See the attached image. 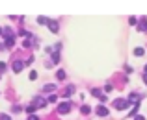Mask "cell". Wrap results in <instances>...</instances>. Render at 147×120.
I'll list each match as a JSON object with an SVG mask.
<instances>
[{
  "label": "cell",
  "instance_id": "14",
  "mask_svg": "<svg viewBox=\"0 0 147 120\" xmlns=\"http://www.w3.org/2000/svg\"><path fill=\"white\" fill-rule=\"evenodd\" d=\"M134 54H136V56H144V48H140V46H138V48L134 50Z\"/></svg>",
  "mask_w": 147,
  "mask_h": 120
},
{
  "label": "cell",
  "instance_id": "12",
  "mask_svg": "<svg viewBox=\"0 0 147 120\" xmlns=\"http://www.w3.org/2000/svg\"><path fill=\"white\" fill-rule=\"evenodd\" d=\"M56 76H58V80H63V78H65V72H63V70H58Z\"/></svg>",
  "mask_w": 147,
  "mask_h": 120
},
{
  "label": "cell",
  "instance_id": "9",
  "mask_svg": "<svg viewBox=\"0 0 147 120\" xmlns=\"http://www.w3.org/2000/svg\"><path fill=\"white\" fill-rule=\"evenodd\" d=\"M54 89H56V85H45V87H43V91L50 92V91H54Z\"/></svg>",
  "mask_w": 147,
  "mask_h": 120
},
{
  "label": "cell",
  "instance_id": "19",
  "mask_svg": "<svg viewBox=\"0 0 147 120\" xmlns=\"http://www.w3.org/2000/svg\"><path fill=\"white\" fill-rule=\"evenodd\" d=\"M6 70V63H0V72H4Z\"/></svg>",
  "mask_w": 147,
  "mask_h": 120
},
{
  "label": "cell",
  "instance_id": "17",
  "mask_svg": "<svg viewBox=\"0 0 147 120\" xmlns=\"http://www.w3.org/2000/svg\"><path fill=\"white\" fill-rule=\"evenodd\" d=\"M36 78H37V74H36V72L32 70V72H30V80H36Z\"/></svg>",
  "mask_w": 147,
  "mask_h": 120
},
{
  "label": "cell",
  "instance_id": "16",
  "mask_svg": "<svg viewBox=\"0 0 147 120\" xmlns=\"http://www.w3.org/2000/svg\"><path fill=\"white\" fill-rule=\"evenodd\" d=\"M52 61L58 63V61H60V54H52Z\"/></svg>",
  "mask_w": 147,
  "mask_h": 120
},
{
  "label": "cell",
  "instance_id": "10",
  "mask_svg": "<svg viewBox=\"0 0 147 120\" xmlns=\"http://www.w3.org/2000/svg\"><path fill=\"white\" fill-rule=\"evenodd\" d=\"M138 100H140V96H138V94H132V96H129V103H130V102H138Z\"/></svg>",
  "mask_w": 147,
  "mask_h": 120
},
{
  "label": "cell",
  "instance_id": "4",
  "mask_svg": "<svg viewBox=\"0 0 147 120\" xmlns=\"http://www.w3.org/2000/svg\"><path fill=\"white\" fill-rule=\"evenodd\" d=\"M22 67H24V63H22V61H15V63H13V72H21Z\"/></svg>",
  "mask_w": 147,
  "mask_h": 120
},
{
  "label": "cell",
  "instance_id": "1",
  "mask_svg": "<svg viewBox=\"0 0 147 120\" xmlns=\"http://www.w3.org/2000/svg\"><path fill=\"white\" fill-rule=\"evenodd\" d=\"M114 105H115V109H117V111L127 109V107H129V100H115Z\"/></svg>",
  "mask_w": 147,
  "mask_h": 120
},
{
  "label": "cell",
  "instance_id": "5",
  "mask_svg": "<svg viewBox=\"0 0 147 120\" xmlns=\"http://www.w3.org/2000/svg\"><path fill=\"white\" fill-rule=\"evenodd\" d=\"M97 115H99V117H106V115H108V109L104 105H99L97 107Z\"/></svg>",
  "mask_w": 147,
  "mask_h": 120
},
{
  "label": "cell",
  "instance_id": "20",
  "mask_svg": "<svg viewBox=\"0 0 147 120\" xmlns=\"http://www.w3.org/2000/svg\"><path fill=\"white\" fill-rule=\"evenodd\" d=\"M28 120H39V118H37L36 115H30V117H28Z\"/></svg>",
  "mask_w": 147,
  "mask_h": 120
},
{
  "label": "cell",
  "instance_id": "2",
  "mask_svg": "<svg viewBox=\"0 0 147 120\" xmlns=\"http://www.w3.org/2000/svg\"><path fill=\"white\" fill-rule=\"evenodd\" d=\"M69 109H71V103H69V102H63V103H60V105H58V111H60L61 115L69 113Z\"/></svg>",
  "mask_w": 147,
  "mask_h": 120
},
{
  "label": "cell",
  "instance_id": "23",
  "mask_svg": "<svg viewBox=\"0 0 147 120\" xmlns=\"http://www.w3.org/2000/svg\"><path fill=\"white\" fill-rule=\"evenodd\" d=\"M0 32H2V30H0Z\"/></svg>",
  "mask_w": 147,
  "mask_h": 120
},
{
  "label": "cell",
  "instance_id": "13",
  "mask_svg": "<svg viewBox=\"0 0 147 120\" xmlns=\"http://www.w3.org/2000/svg\"><path fill=\"white\" fill-rule=\"evenodd\" d=\"M138 28H140L142 32H145V30H147V22H145V21H144V22H140V26H138Z\"/></svg>",
  "mask_w": 147,
  "mask_h": 120
},
{
  "label": "cell",
  "instance_id": "11",
  "mask_svg": "<svg viewBox=\"0 0 147 120\" xmlns=\"http://www.w3.org/2000/svg\"><path fill=\"white\" fill-rule=\"evenodd\" d=\"M37 22H39V24H49V19H45V17H39V19H37Z\"/></svg>",
  "mask_w": 147,
  "mask_h": 120
},
{
  "label": "cell",
  "instance_id": "21",
  "mask_svg": "<svg viewBox=\"0 0 147 120\" xmlns=\"http://www.w3.org/2000/svg\"><path fill=\"white\" fill-rule=\"evenodd\" d=\"M134 120H145V118H144V117H136Z\"/></svg>",
  "mask_w": 147,
  "mask_h": 120
},
{
  "label": "cell",
  "instance_id": "7",
  "mask_svg": "<svg viewBox=\"0 0 147 120\" xmlns=\"http://www.w3.org/2000/svg\"><path fill=\"white\" fill-rule=\"evenodd\" d=\"M6 44L7 46H13L15 44V37L13 35H6Z\"/></svg>",
  "mask_w": 147,
  "mask_h": 120
},
{
  "label": "cell",
  "instance_id": "8",
  "mask_svg": "<svg viewBox=\"0 0 147 120\" xmlns=\"http://www.w3.org/2000/svg\"><path fill=\"white\" fill-rule=\"evenodd\" d=\"M73 92H75V87H73V85H69V87L65 89V94H63V96H65V98H69V96H71Z\"/></svg>",
  "mask_w": 147,
  "mask_h": 120
},
{
  "label": "cell",
  "instance_id": "6",
  "mask_svg": "<svg viewBox=\"0 0 147 120\" xmlns=\"http://www.w3.org/2000/svg\"><path fill=\"white\" fill-rule=\"evenodd\" d=\"M49 28L52 30L54 33H56V32H58V28H60V26H58V22H56V21H50V19H49Z\"/></svg>",
  "mask_w": 147,
  "mask_h": 120
},
{
  "label": "cell",
  "instance_id": "18",
  "mask_svg": "<svg viewBox=\"0 0 147 120\" xmlns=\"http://www.w3.org/2000/svg\"><path fill=\"white\" fill-rule=\"evenodd\" d=\"M0 120H11V118L7 117V115H0Z\"/></svg>",
  "mask_w": 147,
  "mask_h": 120
},
{
  "label": "cell",
  "instance_id": "15",
  "mask_svg": "<svg viewBox=\"0 0 147 120\" xmlns=\"http://www.w3.org/2000/svg\"><path fill=\"white\" fill-rule=\"evenodd\" d=\"M26 111H28V115H34V111H36V107H34V105H28V107H26Z\"/></svg>",
  "mask_w": 147,
  "mask_h": 120
},
{
  "label": "cell",
  "instance_id": "22",
  "mask_svg": "<svg viewBox=\"0 0 147 120\" xmlns=\"http://www.w3.org/2000/svg\"><path fill=\"white\" fill-rule=\"evenodd\" d=\"M144 81H145V83H147V72H145V78H144Z\"/></svg>",
  "mask_w": 147,
  "mask_h": 120
},
{
  "label": "cell",
  "instance_id": "3",
  "mask_svg": "<svg viewBox=\"0 0 147 120\" xmlns=\"http://www.w3.org/2000/svg\"><path fill=\"white\" fill-rule=\"evenodd\" d=\"M45 107L47 105V100L45 98H41V96H36V98H34V107Z\"/></svg>",
  "mask_w": 147,
  "mask_h": 120
}]
</instances>
